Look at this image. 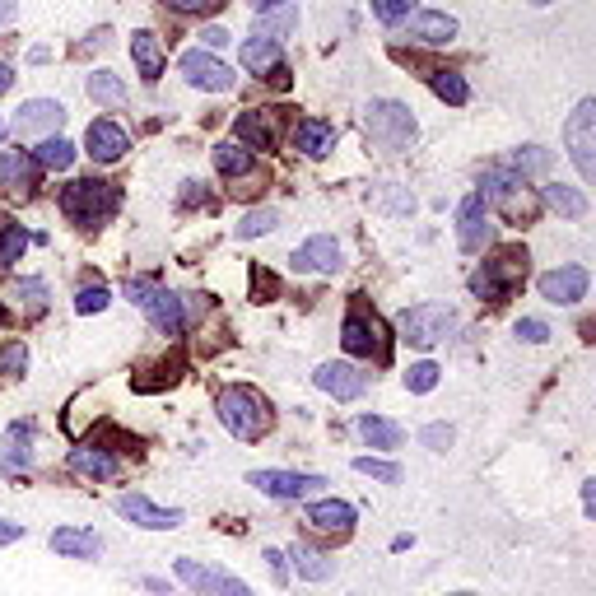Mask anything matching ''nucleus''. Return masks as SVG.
Instances as JSON below:
<instances>
[{"mask_svg": "<svg viewBox=\"0 0 596 596\" xmlns=\"http://www.w3.org/2000/svg\"><path fill=\"white\" fill-rule=\"evenodd\" d=\"M61 122H66V112H61V103H56V98H33V103H24V108H19V117H14V131H19V136H52Z\"/></svg>", "mask_w": 596, "mask_h": 596, "instance_id": "nucleus-18", "label": "nucleus"}, {"mask_svg": "<svg viewBox=\"0 0 596 596\" xmlns=\"http://www.w3.org/2000/svg\"><path fill=\"white\" fill-rule=\"evenodd\" d=\"M215 168L224 177H252V173H257V159H252V149H247V145L224 140V145H215Z\"/></svg>", "mask_w": 596, "mask_h": 596, "instance_id": "nucleus-29", "label": "nucleus"}, {"mask_svg": "<svg viewBox=\"0 0 596 596\" xmlns=\"http://www.w3.org/2000/svg\"><path fill=\"white\" fill-rule=\"evenodd\" d=\"M545 168H550V149H541V145H527V149H517L513 154V173L517 177L545 173Z\"/></svg>", "mask_w": 596, "mask_h": 596, "instance_id": "nucleus-40", "label": "nucleus"}, {"mask_svg": "<svg viewBox=\"0 0 596 596\" xmlns=\"http://www.w3.org/2000/svg\"><path fill=\"white\" fill-rule=\"evenodd\" d=\"M126 298L159 326L163 336H177V331L187 326V298L168 294V289L154 285V280H126Z\"/></svg>", "mask_w": 596, "mask_h": 596, "instance_id": "nucleus-6", "label": "nucleus"}, {"mask_svg": "<svg viewBox=\"0 0 596 596\" xmlns=\"http://www.w3.org/2000/svg\"><path fill=\"white\" fill-rule=\"evenodd\" d=\"M531 5H555V0H531Z\"/></svg>", "mask_w": 596, "mask_h": 596, "instance_id": "nucleus-60", "label": "nucleus"}, {"mask_svg": "<svg viewBox=\"0 0 596 596\" xmlns=\"http://www.w3.org/2000/svg\"><path fill=\"white\" fill-rule=\"evenodd\" d=\"M480 201L499 205V215L508 219V224H517V229H527V224H536V215H541V191L527 187V177H517L513 168H489L485 182H480Z\"/></svg>", "mask_w": 596, "mask_h": 596, "instance_id": "nucleus-2", "label": "nucleus"}, {"mask_svg": "<svg viewBox=\"0 0 596 596\" xmlns=\"http://www.w3.org/2000/svg\"><path fill=\"white\" fill-rule=\"evenodd\" d=\"M359 434H364V443L382 447V452H396V447L406 443V429L392 420H378V415H364V420H359Z\"/></svg>", "mask_w": 596, "mask_h": 596, "instance_id": "nucleus-31", "label": "nucleus"}, {"mask_svg": "<svg viewBox=\"0 0 596 596\" xmlns=\"http://www.w3.org/2000/svg\"><path fill=\"white\" fill-rule=\"evenodd\" d=\"M252 5H257V14H266V10H280L285 0H252Z\"/></svg>", "mask_w": 596, "mask_h": 596, "instance_id": "nucleus-57", "label": "nucleus"}, {"mask_svg": "<svg viewBox=\"0 0 596 596\" xmlns=\"http://www.w3.org/2000/svg\"><path fill=\"white\" fill-rule=\"evenodd\" d=\"M364 131L382 154H401V149H410V140H415V117H410L406 103L378 98V103H368V112H364Z\"/></svg>", "mask_w": 596, "mask_h": 596, "instance_id": "nucleus-4", "label": "nucleus"}, {"mask_svg": "<svg viewBox=\"0 0 596 596\" xmlns=\"http://www.w3.org/2000/svg\"><path fill=\"white\" fill-rule=\"evenodd\" d=\"M527 261H531L527 247H503V252H494V257L471 275V294L489 298V303H503V298L527 280Z\"/></svg>", "mask_w": 596, "mask_h": 596, "instance_id": "nucleus-3", "label": "nucleus"}, {"mask_svg": "<svg viewBox=\"0 0 596 596\" xmlns=\"http://www.w3.org/2000/svg\"><path fill=\"white\" fill-rule=\"evenodd\" d=\"M275 61H280V42L275 38H252L243 47V66L247 70H271Z\"/></svg>", "mask_w": 596, "mask_h": 596, "instance_id": "nucleus-37", "label": "nucleus"}, {"mask_svg": "<svg viewBox=\"0 0 596 596\" xmlns=\"http://www.w3.org/2000/svg\"><path fill=\"white\" fill-rule=\"evenodd\" d=\"M163 5L177 14H191V19H210V14L224 10V0H163Z\"/></svg>", "mask_w": 596, "mask_h": 596, "instance_id": "nucleus-44", "label": "nucleus"}, {"mask_svg": "<svg viewBox=\"0 0 596 596\" xmlns=\"http://www.w3.org/2000/svg\"><path fill=\"white\" fill-rule=\"evenodd\" d=\"M33 461V424H10L0 447V475H19Z\"/></svg>", "mask_w": 596, "mask_h": 596, "instance_id": "nucleus-24", "label": "nucleus"}, {"mask_svg": "<svg viewBox=\"0 0 596 596\" xmlns=\"http://www.w3.org/2000/svg\"><path fill=\"white\" fill-rule=\"evenodd\" d=\"M354 471H359V475H373V480H382V485H401V466H396V461L354 457Z\"/></svg>", "mask_w": 596, "mask_h": 596, "instance_id": "nucleus-39", "label": "nucleus"}, {"mask_svg": "<svg viewBox=\"0 0 596 596\" xmlns=\"http://www.w3.org/2000/svg\"><path fill=\"white\" fill-rule=\"evenodd\" d=\"M261 559L271 564V578H275V583H285V555H280V550H266Z\"/></svg>", "mask_w": 596, "mask_h": 596, "instance_id": "nucleus-53", "label": "nucleus"}, {"mask_svg": "<svg viewBox=\"0 0 596 596\" xmlns=\"http://www.w3.org/2000/svg\"><path fill=\"white\" fill-rule=\"evenodd\" d=\"M10 19H14V5L10 0H0V24H10Z\"/></svg>", "mask_w": 596, "mask_h": 596, "instance_id": "nucleus-59", "label": "nucleus"}, {"mask_svg": "<svg viewBox=\"0 0 596 596\" xmlns=\"http://www.w3.org/2000/svg\"><path fill=\"white\" fill-rule=\"evenodd\" d=\"M182 75L205 94H229L233 89V70L215 52H182Z\"/></svg>", "mask_w": 596, "mask_h": 596, "instance_id": "nucleus-13", "label": "nucleus"}, {"mask_svg": "<svg viewBox=\"0 0 596 596\" xmlns=\"http://www.w3.org/2000/svg\"><path fill=\"white\" fill-rule=\"evenodd\" d=\"M19 536H24V527H19V522H5V517H0V545H14Z\"/></svg>", "mask_w": 596, "mask_h": 596, "instance_id": "nucleus-54", "label": "nucleus"}, {"mask_svg": "<svg viewBox=\"0 0 596 596\" xmlns=\"http://www.w3.org/2000/svg\"><path fill=\"white\" fill-rule=\"evenodd\" d=\"M452 438H457V434H452L447 424H424V429H420V443L434 447V452H447V447H452Z\"/></svg>", "mask_w": 596, "mask_h": 596, "instance_id": "nucleus-47", "label": "nucleus"}, {"mask_svg": "<svg viewBox=\"0 0 596 596\" xmlns=\"http://www.w3.org/2000/svg\"><path fill=\"white\" fill-rule=\"evenodd\" d=\"M5 298H14L24 312H42L47 308V285H42V280H10Z\"/></svg>", "mask_w": 596, "mask_h": 596, "instance_id": "nucleus-35", "label": "nucleus"}, {"mask_svg": "<svg viewBox=\"0 0 596 596\" xmlns=\"http://www.w3.org/2000/svg\"><path fill=\"white\" fill-rule=\"evenodd\" d=\"M70 471L89 475V480H112V475L122 471V461L112 457V452H98V447H75L70 452Z\"/></svg>", "mask_w": 596, "mask_h": 596, "instance_id": "nucleus-27", "label": "nucleus"}, {"mask_svg": "<svg viewBox=\"0 0 596 596\" xmlns=\"http://www.w3.org/2000/svg\"><path fill=\"white\" fill-rule=\"evenodd\" d=\"M452 596H471V592H452Z\"/></svg>", "mask_w": 596, "mask_h": 596, "instance_id": "nucleus-61", "label": "nucleus"}, {"mask_svg": "<svg viewBox=\"0 0 596 596\" xmlns=\"http://www.w3.org/2000/svg\"><path fill=\"white\" fill-rule=\"evenodd\" d=\"M89 94L98 98V103H112V108H122L126 103V84L112 75V70H94L89 75Z\"/></svg>", "mask_w": 596, "mask_h": 596, "instance_id": "nucleus-36", "label": "nucleus"}, {"mask_svg": "<svg viewBox=\"0 0 596 596\" xmlns=\"http://www.w3.org/2000/svg\"><path fill=\"white\" fill-rule=\"evenodd\" d=\"M38 177H42V168L28 149H5V154H0V187H5V196L28 201V196L38 191Z\"/></svg>", "mask_w": 596, "mask_h": 596, "instance_id": "nucleus-12", "label": "nucleus"}, {"mask_svg": "<svg viewBox=\"0 0 596 596\" xmlns=\"http://www.w3.org/2000/svg\"><path fill=\"white\" fill-rule=\"evenodd\" d=\"M201 42H205V52H219V47H229V28L210 24V28L201 33Z\"/></svg>", "mask_w": 596, "mask_h": 596, "instance_id": "nucleus-51", "label": "nucleus"}, {"mask_svg": "<svg viewBox=\"0 0 596 596\" xmlns=\"http://www.w3.org/2000/svg\"><path fill=\"white\" fill-rule=\"evenodd\" d=\"M294 271H303V275H331V271H340V247H336V238H308L303 247H294Z\"/></svg>", "mask_w": 596, "mask_h": 596, "instance_id": "nucleus-20", "label": "nucleus"}, {"mask_svg": "<svg viewBox=\"0 0 596 596\" xmlns=\"http://www.w3.org/2000/svg\"><path fill=\"white\" fill-rule=\"evenodd\" d=\"M541 201L550 205V210H559L564 219H583V215H587V201H583V196H578L573 187H559V182L541 191Z\"/></svg>", "mask_w": 596, "mask_h": 596, "instance_id": "nucleus-33", "label": "nucleus"}, {"mask_svg": "<svg viewBox=\"0 0 596 596\" xmlns=\"http://www.w3.org/2000/svg\"><path fill=\"white\" fill-rule=\"evenodd\" d=\"M564 149L583 182H596V98H583L564 122Z\"/></svg>", "mask_w": 596, "mask_h": 596, "instance_id": "nucleus-7", "label": "nucleus"}, {"mask_svg": "<svg viewBox=\"0 0 596 596\" xmlns=\"http://www.w3.org/2000/svg\"><path fill=\"white\" fill-rule=\"evenodd\" d=\"M452 326H457V312L447 308V303H420V308H410L406 317H401L406 340H410V345H420V350H429V345L447 340Z\"/></svg>", "mask_w": 596, "mask_h": 596, "instance_id": "nucleus-9", "label": "nucleus"}, {"mask_svg": "<svg viewBox=\"0 0 596 596\" xmlns=\"http://www.w3.org/2000/svg\"><path fill=\"white\" fill-rule=\"evenodd\" d=\"M33 159H38V168H70L75 163V145L61 136H47V140H38Z\"/></svg>", "mask_w": 596, "mask_h": 596, "instance_id": "nucleus-34", "label": "nucleus"}, {"mask_svg": "<svg viewBox=\"0 0 596 596\" xmlns=\"http://www.w3.org/2000/svg\"><path fill=\"white\" fill-rule=\"evenodd\" d=\"M340 345H345L354 359H387V350H392V345H387V331H382V322L364 308V303H354V308L345 312Z\"/></svg>", "mask_w": 596, "mask_h": 596, "instance_id": "nucleus-8", "label": "nucleus"}, {"mask_svg": "<svg viewBox=\"0 0 596 596\" xmlns=\"http://www.w3.org/2000/svg\"><path fill=\"white\" fill-rule=\"evenodd\" d=\"M252 294H257L261 303H271V294H275V275H271V271H261V266H252Z\"/></svg>", "mask_w": 596, "mask_h": 596, "instance_id": "nucleus-50", "label": "nucleus"}, {"mask_svg": "<svg viewBox=\"0 0 596 596\" xmlns=\"http://www.w3.org/2000/svg\"><path fill=\"white\" fill-rule=\"evenodd\" d=\"M308 522L317 531H331V536H350L354 531V503L345 499H322L308 508Z\"/></svg>", "mask_w": 596, "mask_h": 596, "instance_id": "nucleus-23", "label": "nucleus"}, {"mask_svg": "<svg viewBox=\"0 0 596 596\" xmlns=\"http://www.w3.org/2000/svg\"><path fill=\"white\" fill-rule=\"evenodd\" d=\"M84 149L94 154L98 163H117L131 149V140H126V131L112 117H98L94 126H89V136H84Z\"/></svg>", "mask_w": 596, "mask_h": 596, "instance_id": "nucleus-21", "label": "nucleus"}, {"mask_svg": "<svg viewBox=\"0 0 596 596\" xmlns=\"http://www.w3.org/2000/svg\"><path fill=\"white\" fill-rule=\"evenodd\" d=\"M294 569H298V578L303 583H326L331 573H336V559H326L322 550H308V545H294Z\"/></svg>", "mask_w": 596, "mask_h": 596, "instance_id": "nucleus-30", "label": "nucleus"}, {"mask_svg": "<svg viewBox=\"0 0 596 596\" xmlns=\"http://www.w3.org/2000/svg\"><path fill=\"white\" fill-rule=\"evenodd\" d=\"M429 84H434V94L447 98V103H466V98H471V89H466V80H461L457 70H429Z\"/></svg>", "mask_w": 596, "mask_h": 596, "instance_id": "nucleus-38", "label": "nucleus"}, {"mask_svg": "<svg viewBox=\"0 0 596 596\" xmlns=\"http://www.w3.org/2000/svg\"><path fill=\"white\" fill-rule=\"evenodd\" d=\"M294 145L303 149L308 159H322V154H331V149H336V126L322 122V117H308V122H298Z\"/></svg>", "mask_w": 596, "mask_h": 596, "instance_id": "nucleus-25", "label": "nucleus"}, {"mask_svg": "<svg viewBox=\"0 0 596 596\" xmlns=\"http://www.w3.org/2000/svg\"><path fill=\"white\" fill-rule=\"evenodd\" d=\"M117 201H122V191L108 187V182H98V177H80V182H70V187L61 191V210H66L75 224H84V229H98V224L117 210Z\"/></svg>", "mask_w": 596, "mask_h": 596, "instance_id": "nucleus-5", "label": "nucleus"}, {"mask_svg": "<svg viewBox=\"0 0 596 596\" xmlns=\"http://www.w3.org/2000/svg\"><path fill=\"white\" fill-rule=\"evenodd\" d=\"M24 364H28V345H24V340L0 345V373H5V378H19V373H24Z\"/></svg>", "mask_w": 596, "mask_h": 596, "instance_id": "nucleus-42", "label": "nucleus"}, {"mask_svg": "<svg viewBox=\"0 0 596 596\" xmlns=\"http://www.w3.org/2000/svg\"><path fill=\"white\" fill-rule=\"evenodd\" d=\"M280 126H285V112L280 108H252V112H238L233 136L247 149H275L280 145Z\"/></svg>", "mask_w": 596, "mask_h": 596, "instance_id": "nucleus-11", "label": "nucleus"}, {"mask_svg": "<svg viewBox=\"0 0 596 596\" xmlns=\"http://www.w3.org/2000/svg\"><path fill=\"white\" fill-rule=\"evenodd\" d=\"M108 303H112V289H103V285H89L75 294V312H103Z\"/></svg>", "mask_w": 596, "mask_h": 596, "instance_id": "nucleus-45", "label": "nucleus"}, {"mask_svg": "<svg viewBox=\"0 0 596 596\" xmlns=\"http://www.w3.org/2000/svg\"><path fill=\"white\" fill-rule=\"evenodd\" d=\"M14 84V75H10V66H5V61H0V94H5V89H10Z\"/></svg>", "mask_w": 596, "mask_h": 596, "instance_id": "nucleus-58", "label": "nucleus"}, {"mask_svg": "<svg viewBox=\"0 0 596 596\" xmlns=\"http://www.w3.org/2000/svg\"><path fill=\"white\" fill-rule=\"evenodd\" d=\"M215 415H219V424H224L233 438H243V443H261V438L275 429L271 401L261 392H252V387H224L215 401Z\"/></svg>", "mask_w": 596, "mask_h": 596, "instance_id": "nucleus-1", "label": "nucleus"}, {"mask_svg": "<svg viewBox=\"0 0 596 596\" xmlns=\"http://www.w3.org/2000/svg\"><path fill=\"white\" fill-rule=\"evenodd\" d=\"M52 550L56 555H66V559H98V536L94 531H84V527H61L52 531Z\"/></svg>", "mask_w": 596, "mask_h": 596, "instance_id": "nucleus-26", "label": "nucleus"}, {"mask_svg": "<svg viewBox=\"0 0 596 596\" xmlns=\"http://www.w3.org/2000/svg\"><path fill=\"white\" fill-rule=\"evenodd\" d=\"M131 56H136V66H140V75H145V84H154L163 75V47H159V38H154L149 28L131 33Z\"/></svg>", "mask_w": 596, "mask_h": 596, "instance_id": "nucleus-28", "label": "nucleus"}, {"mask_svg": "<svg viewBox=\"0 0 596 596\" xmlns=\"http://www.w3.org/2000/svg\"><path fill=\"white\" fill-rule=\"evenodd\" d=\"M177 583H187L196 596H252V587L243 578H233V573H219V569H205L196 559H177L173 564Z\"/></svg>", "mask_w": 596, "mask_h": 596, "instance_id": "nucleus-10", "label": "nucleus"}, {"mask_svg": "<svg viewBox=\"0 0 596 596\" xmlns=\"http://www.w3.org/2000/svg\"><path fill=\"white\" fill-rule=\"evenodd\" d=\"M103 42H108V28H94V33H89V42H80V47H75V56H84V52H98Z\"/></svg>", "mask_w": 596, "mask_h": 596, "instance_id": "nucleus-52", "label": "nucleus"}, {"mask_svg": "<svg viewBox=\"0 0 596 596\" xmlns=\"http://www.w3.org/2000/svg\"><path fill=\"white\" fill-rule=\"evenodd\" d=\"M298 14L294 10H280L275 19H257V38H275V33H285V28H294Z\"/></svg>", "mask_w": 596, "mask_h": 596, "instance_id": "nucleus-48", "label": "nucleus"}, {"mask_svg": "<svg viewBox=\"0 0 596 596\" xmlns=\"http://www.w3.org/2000/svg\"><path fill=\"white\" fill-rule=\"evenodd\" d=\"M485 238H489V215H485L480 191H475V196H466L457 205V243H461V252H485Z\"/></svg>", "mask_w": 596, "mask_h": 596, "instance_id": "nucleus-16", "label": "nucleus"}, {"mask_svg": "<svg viewBox=\"0 0 596 596\" xmlns=\"http://www.w3.org/2000/svg\"><path fill=\"white\" fill-rule=\"evenodd\" d=\"M373 14L382 24H401V19H410V0H373Z\"/></svg>", "mask_w": 596, "mask_h": 596, "instance_id": "nucleus-46", "label": "nucleus"}, {"mask_svg": "<svg viewBox=\"0 0 596 596\" xmlns=\"http://www.w3.org/2000/svg\"><path fill=\"white\" fill-rule=\"evenodd\" d=\"M410 38L424 42V47H447V42L457 38V19L438 10H420L410 19Z\"/></svg>", "mask_w": 596, "mask_h": 596, "instance_id": "nucleus-22", "label": "nucleus"}, {"mask_svg": "<svg viewBox=\"0 0 596 596\" xmlns=\"http://www.w3.org/2000/svg\"><path fill=\"white\" fill-rule=\"evenodd\" d=\"M275 224H280V215H275V210H247L243 215V224H238V238H261V233H271Z\"/></svg>", "mask_w": 596, "mask_h": 596, "instance_id": "nucleus-41", "label": "nucleus"}, {"mask_svg": "<svg viewBox=\"0 0 596 596\" xmlns=\"http://www.w3.org/2000/svg\"><path fill=\"white\" fill-rule=\"evenodd\" d=\"M247 485H257L261 494H271V499H303L312 489H322L326 480L322 475H308V471H252Z\"/></svg>", "mask_w": 596, "mask_h": 596, "instance_id": "nucleus-14", "label": "nucleus"}, {"mask_svg": "<svg viewBox=\"0 0 596 596\" xmlns=\"http://www.w3.org/2000/svg\"><path fill=\"white\" fill-rule=\"evenodd\" d=\"M406 387L415 396H424V392H434L438 387V364H429V359H424V364H410V373H406Z\"/></svg>", "mask_w": 596, "mask_h": 596, "instance_id": "nucleus-43", "label": "nucleus"}, {"mask_svg": "<svg viewBox=\"0 0 596 596\" xmlns=\"http://www.w3.org/2000/svg\"><path fill=\"white\" fill-rule=\"evenodd\" d=\"M266 75H271V84H275V89H289V66H285V61H275V66L266 70Z\"/></svg>", "mask_w": 596, "mask_h": 596, "instance_id": "nucleus-55", "label": "nucleus"}, {"mask_svg": "<svg viewBox=\"0 0 596 596\" xmlns=\"http://www.w3.org/2000/svg\"><path fill=\"white\" fill-rule=\"evenodd\" d=\"M117 513L131 522V527H145V531H173L187 522V513H177V508H159V503L140 499V494H126L117 499Z\"/></svg>", "mask_w": 596, "mask_h": 596, "instance_id": "nucleus-15", "label": "nucleus"}, {"mask_svg": "<svg viewBox=\"0 0 596 596\" xmlns=\"http://www.w3.org/2000/svg\"><path fill=\"white\" fill-rule=\"evenodd\" d=\"M517 336L531 340V345H545V340H550V326H545L541 317H522V322H517Z\"/></svg>", "mask_w": 596, "mask_h": 596, "instance_id": "nucleus-49", "label": "nucleus"}, {"mask_svg": "<svg viewBox=\"0 0 596 596\" xmlns=\"http://www.w3.org/2000/svg\"><path fill=\"white\" fill-rule=\"evenodd\" d=\"M587 294V271L583 266H559V271H545L541 275V298L545 303H578Z\"/></svg>", "mask_w": 596, "mask_h": 596, "instance_id": "nucleus-19", "label": "nucleus"}, {"mask_svg": "<svg viewBox=\"0 0 596 596\" xmlns=\"http://www.w3.org/2000/svg\"><path fill=\"white\" fill-rule=\"evenodd\" d=\"M33 243V233L24 229V224H14L10 215H0V271L5 266H14V261L24 257V247Z\"/></svg>", "mask_w": 596, "mask_h": 596, "instance_id": "nucleus-32", "label": "nucleus"}, {"mask_svg": "<svg viewBox=\"0 0 596 596\" xmlns=\"http://www.w3.org/2000/svg\"><path fill=\"white\" fill-rule=\"evenodd\" d=\"M312 382H317L326 396H336V401H354V396H364L368 373H359L354 364H322L312 373Z\"/></svg>", "mask_w": 596, "mask_h": 596, "instance_id": "nucleus-17", "label": "nucleus"}, {"mask_svg": "<svg viewBox=\"0 0 596 596\" xmlns=\"http://www.w3.org/2000/svg\"><path fill=\"white\" fill-rule=\"evenodd\" d=\"M583 513L596 522V480H587V485H583Z\"/></svg>", "mask_w": 596, "mask_h": 596, "instance_id": "nucleus-56", "label": "nucleus"}]
</instances>
